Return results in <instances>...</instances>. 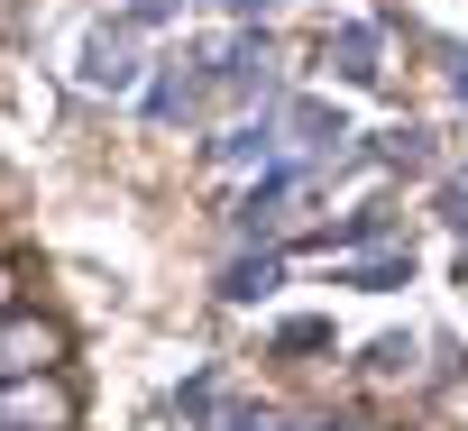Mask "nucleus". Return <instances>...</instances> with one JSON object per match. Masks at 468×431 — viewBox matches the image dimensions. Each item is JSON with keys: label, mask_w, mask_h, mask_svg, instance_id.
Returning a JSON list of instances; mask_svg holds the SVG:
<instances>
[{"label": "nucleus", "mask_w": 468, "mask_h": 431, "mask_svg": "<svg viewBox=\"0 0 468 431\" xmlns=\"http://www.w3.org/2000/svg\"><path fill=\"white\" fill-rule=\"evenodd\" d=\"M129 28H156V19H184V0H120Z\"/></svg>", "instance_id": "1a4fd4ad"}, {"label": "nucleus", "mask_w": 468, "mask_h": 431, "mask_svg": "<svg viewBox=\"0 0 468 431\" xmlns=\"http://www.w3.org/2000/svg\"><path fill=\"white\" fill-rule=\"evenodd\" d=\"M322 56H331V65H340L349 83H377V74H386V37H377L367 19H349V28H331V37H322Z\"/></svg>", "instance_id": "39448f33"}, {"label": "nucleus", "mask_w": 468, "mask_h": 431, "mask_svg": "<svg viewBox=\"0 0 468 431\" xmlns=\"http://www.w3.org/2000/svg\"><path fill=\"white\" fill-rule=\"evenodd\" d=\"M450 221H459V230H468V184H450Z\"/></svg>", "instance_id": "f8f14e48"}, {"label": "nucleus", "mask_w": 468, "mask_h": 431, "mask_svg": "<svg viewBox=\"0 0 468 431\" xmlns=\"http://www.w3.org/2000/svg\"><path fill=\"white\" fill-rule=\"evenodd\" d=\"M404 276H413V258H404V248H377V258L340 267V285H358V294H386V285H404Z\"/></svg>", "instance_id": "423d86ee"}, {"label": "nucleus", "mask_w": 468, "mask_h": 431, "mask_svg": "<svg viewBox=\"0 0 468 431\" xmlns=\"http://www.w3.org/2000/svg\"><path fill=\"white\" fill-rule=\"evenodd\" d=\"M74 83H83V92H111V101H129V92H147V37H138L129 19H111V28H92V37L74 47Z\"/></svg>", "instance_id": "f257e3e1"}, {"label": "nucleus", "mask_w": 468, "mask_h": 431, "mask_svg": "<svg viewBox=\"0 0 468 431\" xmlns=\"http://www.w3.org/2000/svg\"><path fill=\"white\" fill-rule=\"evenodd\" d=\"M220 10H229V19H239V28H249V19H276V10H285V0H220Z\"/></svg>", "instance_id": "9d476101"}, {"label": "nucleus", "mask_w": 468, "mask_h": 431, "mask_svg": "<svg viewBox=\"0 0 468 431\" xmlns=\"http://www.w3.org/2000/svg\"><path fill=\"white\" fill-rule=\"evenodd\" d=\"M10 303H19V276H10V267H0V321H10Z\"/></svg>", "instance_id": "9b49d317"}, {"label": "nucleus", "mask_w": 468, "mask_h": 431, "mask_svg": "<svg viewBox=\"0 0 468 431\" xmlns=\"http://www.w3.org/2000/svg\"><path fill=\"white\" fill-rule=\"evenodd\" d=\"M56 358H65L56 321H37V312H10V321H0V385H28V376H56Z\"/></svg>", "instance_id": "7ed1b4c3"}, {"label": "nucleus", "mask_w": 468, "mask_h": 431, "mask_svg": "<svg viewBox=\"0 0 468 431\" xmlns=\"http://www.w3.org/2000/svg\"><path fill=\"white\" fill-rule=\"evenodd\" d=\"M74 394L56 376H28V385H0V431H65Z\"/></svg>", "instance_id": "20e7f679"}, {"label": "nucleus", "mask_w": 468, "mask_h": 431, "mask_svg": "<svg viewBox=\"0 0 468 431\" xmlns=\"http://www.w3.org/2000/svg\"><path fill=\"white\" fill-rule=\"evenodd\" d=\"M211 92H220V83H211V65L184 47V56H165V65H156V83H147V120H156V129H184V120H202V110H211Z\"/></svg>", "instance_id": "f03ea898"}, {"label": "nucleus", "mask_w": 468, "mask_h": 431, "mask_svg": "<svg viewBox=\"0 0 468 431\" xmlns=\"http://www.w3.org/2000/svg\"><path fill=\"white\" fill-rule=\"evenodd\" d=\"M267 285H276V248H267V258H239V267H229V285H220V294H229V303H258Z\"/></svg>", "instance_id": "0eeeda50"}, {"label": "nucleus", "mask_w": 468, "mask_h": 431, "mask_svg": "<svg viewBox=\"0 0 468 431\" xmlns=\"http://www.w3.org/2000/svg\"><path fill=\"white\" fill-rule=\"evenodd\" d=\"M413 358H422L413 340H377V349H367V376H377V385H395V376H413Z\"/></svg>", "instance_id": "6e6552de"}]
</instances>
